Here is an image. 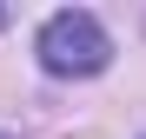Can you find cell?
<instances>
[{
  "label": "cell",
  "instance_id": "6da1fadb",
  "mask_svg": "<svg viewBox=\"0 0 146 139\" xmlns=\"http://www.w3.org/2000/svg\"><path fill=\"white\" fill-rule=\"evenodd\" d=\"M33 53H40V66H46L53 80H86V73H100V66L113 60V40H106V27H100L86 7H60V13L40 27Z\"/></svg>",
  "mask_w": 146,
  "mask_h": 139
}]
</instances>
